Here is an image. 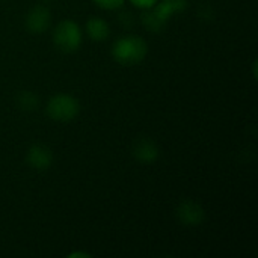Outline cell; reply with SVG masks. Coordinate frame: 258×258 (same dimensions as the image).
<instances>
[{
  "label": "cell",
  "instance_id": "cell-14",
  "mask_svg": "<svg viewBox=\"0 0 258 258\" xmlns=\"http://www.w3.org/2000/svg\"><path fill=\"white\" fill-rule=\"evenodd\" d=\"M68 257H70V258H74V257L89 258V257H91V254H88V252H71V254H70Z\"/></svg>",
  "mask_w": 258,
  "mask_h": 258
},
{
  "label": "cell",
  "instance_id": "cell-2",
  "mask_svg": "<svg viewBox=\"0 0 258 258\" xmlns=\"http://www.w3.org/2000/svg\"><path fill=\"white\" fill-rule=\"evenodd\" d=\"M47 116L57 122H68L79 116L80 104L79 100L70 94L53 95L45 106Z\"/></svg>",
  "mask_w": 258,
  "mask_h": 258
},
{
  "label": "cell",
  "instance_id": "cell-9",
  "mask_svg": "<svg viewBox=\"0 0 258 258\" xmlns=\"http://www.w3.org/2000/svg\"><path fill=\"white\" fill-rule=\"evenodd\" d=\"M86 35L94 41V42H103L110 36V27L106 20L100 17H92L86 21Z\"/></svg>",
  "mask_w": 258,
  "mask_h": 258
},
{
  "label": "cell",
  "instance_id": "cell-7",
  "mask_svg": "<svg viewBox=\"0 0 258 258\" xmlns=\"http://www.w3.org/2000/svg\"><path fill=\"white\" fill-rule=\"evenodd\" d=\"M132 154L133 157L142 163V165H153L156 163V160L160 156V150L157 147V144L148 138H141L135 142L133 148H132Z\"/></svg>",
  "mask_w": 258,
  "mask_h": 258
},
{
  "label": "cell",
  "instance_id": "cell-5",
  "mask_svg": "<svg viewBox=\"0 0 258 258\" xmlns=\"http://www.w3.org/2000/svg\"><path fill=\"white\" fill-rule=\"evenodd\" d=\"M50 23H51V12L44 5L33 6L24 18V26L30 33H44L50 27Z\"/></svg>",
  "mask_w": 258,
  "mask_h": 258
},
{
  "label": "cell",
  "instance_id": "cell-11",
  "mask_svg": "<svg viewBox=\"0 0 258 258\" xmlns=\"http://www.w3.org/2000/svg\"><path fill=\"white\" fill-rule=\"evenodd\" d=\"M141 20H142V24L145 26V29L150 30V32H153V33L162 32V30L165 29V26H166L163 21H160V20L156 17V14H154L151 9H145V12L141 15Z\"/></svg>",
  "mask_w": 258,
  "mask_h": 258
},
{
  "label": "cell",
  "instance_id": "cell-1",
  "mask_svg": "<svg viewBox=\"0 0 258 258\" xmlns=\"http://www.w3.org/2000/svg\"><path fill=\"white\" fill-rule=\"evenodd\" d=\"M148 54V44L142 36L125 35L118 38L112 45L113 59L125 67L141 63Z\"/></svg>",
  "mask_w": 258,
  "mask_h": 258
},
{
  "label": "cell",
  "instance_id": "cell-8",
  "mask_svg": "<svg viewBox=\"0 0 258 258\" xmlns=\"http://www.w3.org/2000/svg\"><path fill=\"white\" fill-rule=\"evenodd\" d=\"M187 0H159L151 11L156 14V17L163 21L165 24L168 23V20L178 12H183L187 8Z\"/></svg>",
  "mask_w": 258,
  "mask_h": 258
},
{
  "label": "cell",
  "instance_id": "cell-15",
  "mask_svg": "<svg viewBox=\"0 0 258 258\" xmlns=\"http://www.w3.org/2000/svg\"><path fill=\"white\" fill-rule=\"evenodd\" d=\"M45 2H51V0H45Z\"/></svg>",
  "mask_w": 258,
  "mask_h": 258
},
{
  "label": "cell",
  "instance_id": "cell-4",
  "mask_svg": "<svg viewBox=\"0 0 258 258\" xmlns=\"http://www.w3.org/2000/svg\"><path fill=\"white\" fill-rule=\"evenodd\" d=\"M177 218L186 227H198L204 222L206 212L203 206L194 200H183L177 207Z\"/></svg>",
  "mask_w": 258,
  "mask_h": 258
},
{
  "label": "cell",
  "instance_id": "cell-12",
  "mask_svg": "<svg viewBox=\"0 0 258 258\" xmlns=\"http://www.w3.org/2000/svg\"><path fill=\"white\" fill-rule=\"evenodd\" d=\"M98 8L106 9V11H116L119 8H122L125 0H92Z\"/></svg>",
  "mask_w": 258,
  "mask_h": 258
},
{
  "label": "cell",
  "instance_id": "cell-10",
  "mask_svg": "<svg viewBox=\"0 0 258 258\" xmlns=\"http://www.w3.org/2000/svg\"><path fill=\"white\" fill-rule=\"evenodd\" d=\"M15 104L23 112H33L39 104V98L32 91H20L15 97Z\"/></svg>",
  "mask_w": 258,
  "mask_h": 258
},
{
  "label": "cell",
  "instance_id": "cell-6",
  "mask_svg": "<svg viewBox=\"0 0 258 258\" xmlns=\"http://www.w3.org/2000/svg\"><path fill=\"white\" fill-rule=\"evenodd\" d=\"M54 156L53 151L44 144H35L27 150L26 162L36 171H45L53 165Z\"/></svg>",
  "mask_w": 258,
  "mask_h": 258
},
{
  "label": "cell",
  "instance_id": "cell-3",
  "mask_svg": "<svg viewBox=\"0 0 258 258\" xmlns=\"http://www.w3.org/2000/svg\"><path fill=\"white\" fill-rule=\"evenodd\" d=\"M53 42L62 53H74L82 45V29L73 20L60 21L53 32Z\"/></svg>",
  "mask_w": 258,
  "mask_h": 258
},
{
  "label": "cell",
  "instance_id": "cell-13",
  "mask_svg": "<svg viewBox=\"0 0 258 258\" xmlns=\"http://www.w3.org/2000/svg\"><path fill=\"white\" fill-rule=\"evenodd\" d=\"M159 0H130V3L132 5H135L136 8H139V9H151L156 3H157Z\"/></svg>",
  "mask_w": 258,
  "mask_h": 258
}]
</instances>
